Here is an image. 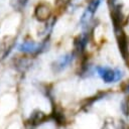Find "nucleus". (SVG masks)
Listing matches in <instances>:
<instances>
[{"mask_svg": "<svg viewBox=\"0 0 129 129\" xmlns=\"http://www.w3.org/2000/svg\"><path fill=\"white\" fill-rule=\"evenodd\" d=\"M105 0H88L86 7L80 17L79 25L84 30H93L95 26V15Z\"/></svg>", "mask_w": 129, "mask_h": 129, "instance_id": "obj_1", "label": "nucleus"}, {"mask_svg": "<svg viewBox=\"0 0 129 129\" xmlns=\"http://www.w3.org/2000/svg\"><path fill=\"white\" fill-rule=\"evenodd\" d=\"M96 72L98 76L102 79L105 84H113L122 80L124 77V72L121 69H113L107 66H98L96 67Z\"/></svg>", "mask_w": 129, "mask_h": 129, "instance_id": "obj_2", "label": "nucleus"}, {"mask_svg": "<svg viewBox=\"0 0 129 129\" xmlns=\"http://www.w3.org/2000/svg\"><path fill=\"white\" fill-rule=\"evenodd\" d=\"M76 53L74 51L72 52H68L66 54H62L60 55L57 59L53 60L52 63H51V70L54 74H59L61 73L63 70H66L75 59L76 57Z\"/></svg>", "mask_w": 129, "mask_h": 129, "instance_id": "obj_3", "label": "nucleus"}, {"mask_svg": "<svg viewBox=\"0 0 129 129\" xmlns=\"http://www.w3.org/2000/svg\"><path fill=\"white\" fill-rule=\"evenodd\" d=\"M93 30H84L80 35H78L74 40V52L76 55H83L86 51V47L89 43L91 34Z\"/></svg>", "mask_w": 129, "mask_h": 129, "instance_id": "obj_4", "label": "nucleus"}, {"mask_svg": "<svg viewBox=\"0 0 129 129\" xmlns=\"http://www.w3.org/2000/svg\"><path fill=\"white\" fill-rule=\"evenodd\" d=\"M47 38L40 43H35L34 41H25L18 45V50L26 53H40L47 48Z\"/></svg>", "mask_w": 129, "mask_h": 129, "instance_id": "obj_5", "label": "nucleus"}, {"mask_svg": "<svg viewBox=\"0 0 129 129\" xmlns=\"http://www.w3.org/2000/svg\"><path fill=\"white\" fill-rule=\"evenodd\" d=\"M34 15L39 21H48L50 15H51V9L48 4L40 3L36 6Z\"/></svg>", "mask_w": 129, "mask_h": 129, "instance_id": "obj_6", "label": "nucleus"}, {"mask_svg": "<svg viewBox=\"0 0 129 129\" xmlns=\"http://www.w3.org/2000/svg\"><path fill=\"white\" fill-rule=\"evenodd\" d=\"M46 120H47V115L46 114H44L40 110H34L31 113V115L28 119V123L32 126H37V125L42 124Z\"/></svg>", "mask_w": 129, "mask_h": 129, "instance_id": "obj_7", "label": "nucleus"}, {"mask_svg": "<svg viewBox=\"0 0 129 129\" xmlns=\"http://www.w3.org/2000/svg\"><path fill=\"white\" fill-rule=\"evenodd\" d=\"M7 38V41L3 40L2 43H1V59H4L6 58V56L11 52V50L13 49V47L15 46L16 44V39L14 37H6Z\"/></svg>", "mask_w": 129, "mask_h": 129, "instance_id": "obj_8", "label": "nucleus"}, {"mask_svg": "<svg viewBox=\"0 0 129 129\" xmlns=\"http://www.w3.org/2000/svg\"><path fill=\"white\" fill-rule=\"evenodd\" d=\"M28 0H10V5L15 10H22L25 8Z\"/></svg>", "mask_w": 129, "mask_h": 129, "instance_id": "obj_9", "label": "nucleus"}, {"mask_svg": "<svg viewBox=\"0 0 129 129\" xmlns=\"http://www.w3.org/2000/svg\"><path fill=\"white\" fill-rule=\"evenodd\" d=\"M51 116H52V118L56 121V123H58L59 125H61V124L64 123V117H63V114H62L60 111H58L57 109H55V107H53Z\"/></svg>", "mask_w": 129, "mask_h": 129, "instance_id": "obj_10", "label": "nucleus"}, {"mask_svg": "<svg viewBox=\"0 0 129 129\" xmlns=\"http://www.w3.org/2000/svg\"><path fill=\"white\" fill-rule=\"evenodd\" d=\"M127 89H128V90H129V85H128V87H127Z\"/></svg>", "mask_w": 129, "mask_h": 129, "instance_id": "obj_11", "label": "nucleus"}]
</instances>
